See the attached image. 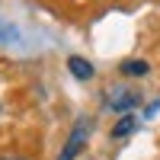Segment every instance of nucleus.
<instances>
[{"label":"nucleus","instance_id":"1","mask_svg":"<svg viewBox=\"0 0 160 160\" xmlns=\"http://www.w3.org/2000/svg\"><path fill=\"white\" fill-rule=\"evenodd\" d=\"M90 131H93V118H90V115H77V122H74V128H71L68 141H64L58 160H77L80 154H83L87 141H90Z\"/></svg>","mask_w":160,"mask_h":160},{"label":"nucleus","instance_id":"2","mask_svg":"<svg viewBox=\"0 0 160 160\" xmlns=\"http://www.w3.org/2000/svg\"><path fill=\"white\" fill-rule=\"evenodd\" d=\"M102 102H106V109H112L118 115H128L131 109L141 106V93L135 87H109L106 96H102Z\"/></svg>","mask_w":160,"mask_h":160},{"label":"nucleus","instance_id":"3","mask_svg":"<svg viewBox=\"0 0 160 160\" xmlns=\"http://www.w3.org/2000/svg\"><path fill=\"white\" fill-rule=\"evenodd\" d=\"M68 71H71L74 80H80V83L93 80V74H96V68H93L87 58H80V55H71V58H68Z\"/></svg>","mask_w":160,"mask_h":160},{"label":"nucleus","instance_id":"4","mask_svg":"<svg viewBox=\"0 0 160 160\" xmlns=\"http://www.w3.org/2000/svg\"><path fill=\"white\" fill-rule=\"evenodd\" d=\"M135 131H138V115L128 112V115H122V118L112 125L109 138H112V141H122V138H128V135H135Z\"/></svg>","mask_w":160,"mask_h":160},{"label":"nucleus","instance_id":"5","mask_svg":"<svg viewBox=\"0 0 160 160\" xmlns=\"http://www.w3.org/2000/svg\"><path fill=\"white\" fill-rule=\"evenodd\" d=\"M118 74H122V77H148L151 74V64L144 58H128V61L118 64Z\"/></svg>","mask_w":160,"mask_h":160},{"label":"nucleus","instance_id":"6","mask_svg":"<svg viewBox=\"0 0 160 160\" xmlns=\"http://www.w3.org/2000/svg\"><path fill=\"white\" fill-rule=\"evenodd\" d=\"M154 112H160V99H157V102H151L148 109H144V118H154Z\"/></svg>","mask_w":160,"mask_h":160},{"label":"nucleus","instance_id":"7","mask_svg":"<svg viewBox=\"0 0 160 160\" xmlns=\"http://www.w3.org/2000/svg\"><path fill=\"white\" fill-rule=\"evenodd\" d=\"M16 35V29H7V26H0V42H7V38Z\"/></svg>","mask_w":160,"mask_h":160},{"label":"nucleus","instance_id":"8","mask_svg":"<svg viewBox=\"0 0 160 160\" xmlns=\"http://www.w3.org/2000/svg\"><path fill=\"white\" fill-rule=\"evenodd\" d=\"M0 160H29V157H0Z\"/></svg>","mask_w":160,"mask_h":160}]
</instances>
